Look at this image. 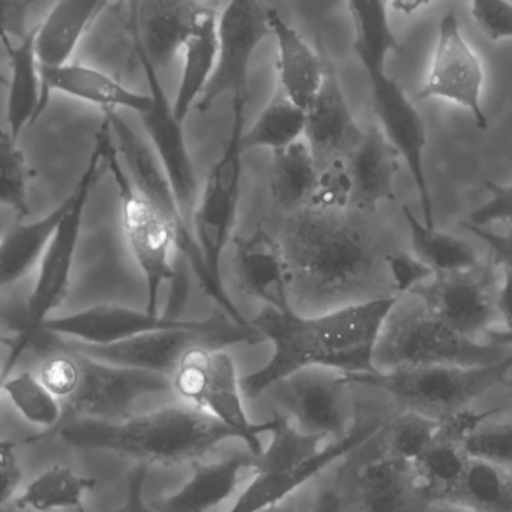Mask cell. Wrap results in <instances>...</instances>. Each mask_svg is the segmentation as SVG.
I'll use <instances>...</instances> for the list:
<instances>
[{"mask_svg": "<svg viewBox=\"0 0 512 512\" xmlns=\"http://www.w3.org/2000/svg\"><path fill=\"white\" fill-rule=\"evenodd\" d=\"M11 79H8L7 130L19 140L26 127L37 124L41 79L34 50V29L7 50Z\"/></svg>", "mask_w": 512, "mask_h": 512, "instance_id": "33", "label": "cell"}, {"mask_svg": "<svg viewBox=\"0 0 512 512\" xmlns=\"http://www.w3.org/2000/svg\"><path fill=\"white\" fill-rule=\"evenodd\" d=\"M268 25L277 44V86L296 106L307 110L322 86L328 64L272 7H268Z\"/></svg>", "mask_w": 512, "mask_h": 512, "instance_id": "27", "label": "cell"}, {"mask_svg": "<svg viewBox=\"0 0 512 512\" xmlns=\"http://www.w3.org/2000/svg\"><path fill=\"white\" fill-rule=\"evenodd\" d=\"M134 7L143 49L158 70L182 52L200 20L217 5L193 0H151L134 2Z\"/></svg>", "mask_w": 512, "mask_h": 512, "instance_id": "24", "label": "cell"}, {"mask_svg": "<svg viewBox=\"0 0 512 512\" xmlns=\"http://www.w3.org/2000/svg\"><path fill=\"white\" fill-rule=\"evenodd\" d=\"M265 394L299 433L340 440L356 425V403L349 376L310 367L275 382ZM263 394V395H265Z\"/></svg>", "mask_w": 512, "mask_h": 512, "instance_id": "13", "label": "cell"}, {"mask_svg": "<svg viewBox=\"0 0 512 512\" xmlns=\"http://www.w3.org/2000/svg\"><path fill=\"white\" fill-rule=\"evenodd\" d=\"M95 139L100 142L103 161L112 175L121 203L122 230L131 254L146 284V313L157 316L161 287L176 278L173 257L175 238L157 209L134 187L119 158L109 122L104 119Z\"/></svg>", "mask_w": 512, "mask_h": 512, "instance_id": "10", "label": "cell"}, {"mask_svg": "<svg viewBox=\"0 0 512 512\" xmlns=\"http://www.w3.org/2000/svg\"><path fill=\"white\" fill-rule=\"evenodd\" d=\"M467 457L512 469V422L502 410L482 422L464 442Z\"/></svg>", "mask_w": 512, "mask_h": 512, "instance_id": "42", "label": "cell"}, {"mask_svg": "<svg viewBox=\"0 0 512 512\" xmlns=\"http://www.w3.org/2000/svg\"><path fill=\"white\" fill-rule=\"evenodd\" d=\"M172 391L190 404L208 413L247 445L251 454L259 457L263 451L260 436L269 433L272 419L254 424L248 418L242 398L241 379L235 359L226 349L194 346L179 359L170 377Z\"/></svg>", "mask_w": 512, "mask_h": 512, "instance_id": "11", "label": "cell"}, {"mask_svg": "<svg viewBox=\"0 0 512 512\" xmlns=\"http://www.w3.org/2000/svg\"><path fill=\"white\" fill-rule=\"evenodd\" d=\"M73 353L79 362V383L74 394L62 403L71 419L121 421L133 415L140 398L172 391L170 379L160 374L116 367Z\"/></svg>", "mask_w": 512, "mask_h": 512, "instance_id": "18", "label": "cell"}, {"mask_svg": "<svg viewBox=\"0 0 512 512\" xmlns=\"http://www.w3.org/2000/svg\"><path fill=\"white\" fill-rule=\"evenodd\" d=\"M485 188L490 193V199L469 215V220L463 221L467 226L487 229L488 224L503 223L511 227L512 218V184L511 182L485 181Z\"/></svg>", "mask_w": 512, "mask_h": 512, "instance_id": "47", "label": "cell"}, {"mask_svg": "<svg viewBox=\"0 0 512 512\" xmlns=\"http://www.w3.org/2000/svg\"><path fill=\"white\" fill-rule=\"evenodd\" d=\"M104 119L109 122L119 158H121L131 182L137 191L157 209L158 214L163 217L167 226L172 230L176 251L182 254L185 262L190 265L191 271L196 275L205 295L229 316L230 322L242 326V328H251V323L242 316L241 311L227 293L224 284L217 283L206 269L199 245L194 239L193 230L182 215L175 194H173L169 181L161 170L151 146L146 145L145 140L125 122L118 112H104Z\"/></svg>", "mask_w": 512, "mask_h": 512, "instance_id": "8", "label": "cell"}, {"mask_svg": "<svg viewBox=\"0 0 512 512\" xmlns=\"http://www.w3.org/2000/svg\"><path fill=\"white\" fill-rule=\"evenodd\" d=\"M398 302V296H383L308 316L293 308H263L250 323L265 341H271L274 352L265 367L242 377V395L260 397L278 380L304 368L374 373L377 340Z\"/></svg>", "mask_w": 512, "mask_h": 512, "instance_id": "1", "label": "cell"}, {"mask_svg": "<svg viewBox=\"0 0 512 512\" xmlns=\"http://www.w3.org/2000/svg\"><path fill=\"white\" fill-rule=\"evenodd\" d=\"M22 482V469L14 445L0 442V509L14 496Z\"/></svg>", "mask_w": 512, "mask_h": 512, "instance_id": "49", "label": "cell"}, {"mask_svg": "<svg viewBox=\"0 0 512 512\" xmlns=\"http://www.w3.org/2000/svg\"><path fill=\"white\" fill-rule=\"evenodd\" d=\"M262 341L265 338L253 326L242 328L230 320L227 322L224 319H208L199 328L148 332L107 346H91L64 340L61 349L73 350L104 364L148 371L170 379L178 367L179 359L191 347L226 349L235 344H259Z\"/></svg>", "mask_w": 512, "mask_h": 512, "instance_id": "12", "label": "cell"}, {"mask_svg": "<svg viewBox=\"0 0 512 512\" xmlns=\"http://www.w3.org/2000/svg\"><path fill=\"white\" fill-rule=\"evenodd\" d=\"M304 136L317 169L347 157L361 140L362 130L329 64L319 92L305 110Z\"/></svg>", "mask_w": 512, "mask_h": 512, "instance_id": "21", "label": "cell"}, {"mask_svg": "<svg viewBox=\"0 0 512 512\" xmlns=\"http://www.w3.org/2000/svg\"><path fill=\"white\" fill-rule=\"evenodd\" d=\"M149 469H151L149 464H137L131 470L130 475H128L127 499L119 508L106 512H154L146 505L145 499H143V491H145V484L148 481ZM79 512L86 511L82 509Z\"/></svg>", "mask_w": 512, "mask_h": 512, "instance_id": "50", "label": "cell"}, {"mask_svg": "<svg viewBox=\"0 0 512 512\" xmlns=\"http://www.w3.org/2000/svg\"><path fill=\"white\" fill-rule=\"evenodd\" d=\"M385 263L389 269L395 292L398 298L412 292L421 284L427 283L434 277L433 271L427 263L422 262L415 253L407 251H394L385 256Z\"/></svg>", "mask_w": 512, "mask_h": 512, "instance_id": "46", "label": "cell"}, {"mask_svg": "<svg viewBox=\"0 0 512 512\" xmlns=\"http://www.w3.org/2000/svg\"><path fill=\"white\" fill-rule=\"evenodd\" d=\"M248 100H232V127L229 142L221 157L209 170L205 187L199 191L191 218V230L199 245L203 262L211 277L221 278V257L232 238L238 214L242 179L241 137L245 127V107Z\"/></svg>", "mask_w": 512, "mask_h": 512, "instance_id": "14", "label": "cell"}, {"mask_svg": "<svg viewBox=\"0 0 512 512\" xmlns=\"http://www.w3.org/2000/svg\"><path fill=\"white\" fill-rule=\"evenodd\" d=\"M511 272L490 260L452 274L434 275L410 292L443 325L479 343L511 344Z\"/></svg>", "mask_w": 512, "mask_h": 512, "instance_id": "5", "label": "cell"}, {"mask_svg": "<svg viewBox=\"0 0 512 512\" xmlns=\"http://www.w3.org/2000/svg\"><path fill=\"white\" fill-rule=\"evenodd\" d=\"M0 388L23 419L35 427L50 430L58 427L64 419V406L61 401L53 397L38 376L29 371L10 374L7 379L2 380Z\"/></svg>", "mask_w": 512, "mask_h": 512, "instance_id": "39", "label": "cell"}, {"mask_svg": "<svg viewBox=\"0 0 512 512\" xmlns=\"http://www.w3.org/2000/svg\"><path fill=\"white\" fill-rule=\"evenodd\" d=\"M271 37L268 5L256 0H233L218 16V53L214 73L196 109L209 112L223 95L250 100V65L260 44Z\"/></svg>", "mask_w": 512, "mask_h": 512, "instance_id": "16", "label": "cell"}, {"mask_svg": "<svg viewBox=\"0 0 512 512\" xmlns=\"http://www.w3.org/2000/svg\"><path fill=\"white\" fill-rule=\"evenodd\" d=\"M235 271L239 290L266 307L290 310V272L283 245L263 226L235 238Z\"/></svg>", "mask_w": 512, "mask_h": 512, "instance_id": "22", "label": "cell"}, {"mask_svg": "<svg viewBox=\"0 0 512 512\" xmlns=\"http://www.w3.org/2000/svg\"><path fill=\"white\" fill-rule=\"evenodd\" d=\"M34 5L31 0H0V44L5 52L28 35L26 23Z\"/></svg>", "mask_w": 512, "mask_h": 512, "instance_id": "48", "label": "cell"}, {"mask_svg": "<svg viewBox=\"0 0 512 512\" xmlns=\"http://www.w3.org/2000/svg\"><path fill=\"white\" fill-rule=\"evenodd\" d=\"M470 16L485 37L493 43L512 37V4L508 0H475L469 5Z\"/></svg>", "mask_w": 512, "mask_h": 512, "instance_id": "45", "label": "cell"}, {"mask_svg": "<svg viewBox=\"0 0 512 512\" xmlns=\"http://www.w3.org/2000/svg\"><path fill=\"white\" fill-rule=\"evenodd\" d=\"M304 130L305 110L290 101L277 86L271 100L257 116L250 130L242 133V152L253 149L281 151L301 140Z\"/></svg>", "mask_w": 512, "mask_h": 512, "instance_id": "38", "label": "cell"}, {"mask_svg": "<svg viewBox=\"0 0 512 512\" xmlns=\"http://www.w3.org/2000/svg\"><path fill=\"white\" fill-rule=\"evenodd\" d=\"M385 422L386 419L373 418L356 424L346 437L326 443L307 460L278 469L259 470L242 488L229 512H266L277 508L308 481L382 433Z\"/></svg>", "mask_w": 512, "mask_h": 512, "instance_id": "19", "label": "cell"}, {"mask_svg": "<svg viewBox=\"0 0 512 512\" xmlns=\"http://www.w3.org/2000/svg\"><path fill=\"white\" fill-rule=\"evenodd\" d=\"M28 161L19 146V140L10 131L0 128V206L11 209L20 217L29 212Z\"/></svg>", "mask_w": 512, "mask_h": 512, "instance_id": "41", "label": "cell"}, {"mask_svg": "<svg viewBox=\"0 0 512 512\" xmlns=\"http://www.w3.org/2000/svg\"><path fill=\"white\" fill-rule=\"evenodd\" d=\"M59 436L73 448L112 451L149 466L199 463L220 443L238 439L229 427L187 403L167 404L121 421L70 419Z\"/></svg>", "mask_w": 512, "mask_h": 512, "instance_id": "4", "label": "cell"}, {"mask_svg": "<svg viewBox=\"0 0 512 512\" xmlns=\"http://www.w3.org/2000/svg\"><path fill=\"white\" fill-rule=\"evenodd\" d=\"M40 79L41 100L38 119L46 112L55 92L100 107L103 112H118L122 109L142 115L151 101L149 95L127 88L109 74L74 62L49 71Z\"/></svg>", "mask_w": 512, "mask_h": 512, "instance_id": "25", "label": "cell"}, {"mask_svg": "<svg viewBox=\"0 0 512 512\" xmlns=\"http://www.w3.org/2000/svg\"><path fill=\"white\" fill-rule=\"evenodd\" d=\"M0 85L8 86V77L4 76L2 73H0Z\"/></svg>", "mask_w": 512, "mask_h": 512, "instance_id": "52", "label": "cell"}, {"mask_svg": "<svg viewBox=\"0 0 512 512\" xmlns=\"http://www.w3.org/2000/svg\"><path fill=\"white\" fill-rule=\"evenodd\" d=\"M266 512H292V509L272 508V509H269V511H266Z\"/></svg>", "mask_w": 512, "mask_h": 512, "instance_id": "53", "label": "cell"}, {"mask_svg": "<svg viewBox=\"0 0 512 512\" xmlns=\"http://www.w3.org/2000/svg\"><path fill=\"white\" fill-rule=\"evenodd\" d=\"M485 73L481 58L461 31L458 17L448 11L437 26V40L419 101L443 100L469 113L479 130L488 128L482 106Z\"/></svg>", "mask_w": 512, "mask_h": 512, "instance_id": "17", "label": "cell"}, {"mask_svg": "<svg viewBox=\"0 0 512 512\" xmlns=\"http://www.w3.org/2000/svg\"><path fill=\"white\" fill-rule=\"evenodd\" d=\"M67 206L68 197L40 220L20 223L8 230L0 241V289L13 286L40 263Z\"/></svg>", "mask_w": 512, "mask_h": 512, "instance_id": "31", "label": "cell"}, {"mask_svg": "<svg viewBox=\"0 0 512 512\" xmlns=\"http://www.w3.org/2000/svg\"><path fill=\"white\" fill-rule=\"evenodd\" d=\"M218 16V8L206 14L182 47L184 64L175 101L172 103L173 113L182 124L191 109L196 107L214 73L218 53Z\"/></svg>", "mask_w": 512, "mask_h": 512, "instance_id": "30", "label": "cell"}, {"mask_svg": "<svg viewBox=\"0 0 512 512\" xmlns=\"http://www.w3.org/2000/svg\"><path fill=\"white\" fill-rule=\"evenodd\" d=\"M283 245L290 272V304L296 313L328 307L361 289L373 269L368 241L338 214L302 209L290 221Z\"/></svg>", "mask_w": 512, "mask_h": 512, "instance_id": "3", "label": "cell"}, {"mask_svg": "<svg viewBox=\"0 0 512 512\" xmlns=\"http://www.w3.org/2000/svg\"><path fill=\"white\" fill-rule=\"evenodd\" d=\"M355 31L353 50L370 80L377 127L409 170L421 203L422 223H434L433 197L425 173L427 127L400 83L386 73V59L401 50L389 23V4L380 0L347 2Z\"/></svg>", "mask_w": 512, "mask_h": 512, "instance_id": "2", "label": "cell"}, {"mask_svg": "<svg viewBox=\"0 0 512 512\" xmlns=\"http://www.w3.org/2000/svg\"><path fill=\"white\" fill-rule=\"evenodd\" d=\"M344 158L352 178L355 208L374 212L382 203L395 202V178L401 158L376 122L362 130L358 145Z\"/></svg>", "mask_w": 512, "mask_h": 512, "instance_id": "26", "label": "cell"}, {"mask_svg": "<svg viewBox=\"0 0 512 512\" xmlns=\"http://www.w3.org/2000/svg\"><path fill=\"white\" fill-rule=\"evenodd\" d=\"M127 25L134 52L148 82L149 100H151L148 109L139 115L140 121L151 143L152 152L175 194L182 215L191 227V218L199 197V182H197L196 167L188 149L184 124L176 119L172 103L158 76V70L143 49L139 28H137L134 2L128 4Z\"/></svg>", "mask_w": 512, "mask_h": 512, "instance_id": "15", "label": "cell"}, {"mask_svg": "<svg viewBox=\"0 0 512 512\" xmlns=\"http://www.w3.org/2000/svg\"><path fill=\"white\" fill-rule=\"evenodd\" d=\"M464 445L436 433L424 454L410 466L416 487L430 505H442L466 470Z\"/></svg>", "mask_w": 512, "mask_h": 512, "instance_id": "35", "label": "cell"}, {"mask_svg": "<svg viewBox=\"0 0 512 512\" xmlns=\"http://www.w3.org/2000/svg\"><path fill=\"white\" fill-rule=\"evenodd\" d=\"M512 358L478 367L433 365L365 374H347L353 386L382 389L404 412L436 422L469 409L497 386L511 385Z\"/></svg>", "mask_w": 512, "mask_h": 512, "instance_id": "6", "label": "cell"}, {"mask_svg": "<svg viewBox=\"0 0 512 512\" xmlns=\"http://www.w3.org/2000/svg\"><path fill=\"white\" fill-rule=\"evenodd\" d=\"M257 472V457L250 451L212 463L193 464L187 484L152 503L154 512H209L238 493Z\"/></svg>", "mask_w": 512, "mask_h": 512, "instance_id": "23", "label": "cell"}, {"mask_svg": "<svg viewBox=\"0 0 512 512\" xmlns=\"http://www.w3.org/2000/svg\"><path fill=\"white\" fill-rule=\"evenodd\" d=\"M79 377L80 368L76 355L65 349L50 356L41 365L40 373H38V379L46 386L47 391L64 403L76 391Z\"/></svg>", "mask_w": 512, "mask_h": 512, "instance_id": "44", "label": "cell"}, {"mask_svg": "<svg viewBox=\"0 0 512 512\" xmlns=\"http://www.w3.org/2000/svg\"><path fill=\"white\" fill-rule=\"evenodd\" d=\"M205 320L170 319L118 304H98L77 313L49 317L40 331L91 346H107L166 329L199 328Z\"/></svg>", "mask_w": 512, "mask_h": 512, "instance_id": "20", "label": "cell"}, {"mask_svg": "<svg viewBox=\"0 0 512 512\" xmlns=\"http://www.w3.org/2000/svg\"><path fill=\"white\" fill-rule=\"evenodd\" d=\"M454 511H457V512H466V511H460V509H454Z\"/></svg>", "mask_w": 512, "mask_h": 512, "instance_id": "54", "label": "cell"}, {"mask_svg": "<svg viewBox=\"0 0 512 512\" xmlns=\"http://www.w3.org/2000/svg\"><path fill=\"white\" fill-rule=\"evenodd\" d=\"M109 2H58L41 25L34 28V50L40 77L70 64L82 38L98 17L109 8Z\"/></svg>", "mask_w": 512, "mask_h": 512, "instance_id": "29", "label": "cell"}, {"mask_svg": "<svg viewBox=\"0 0 512 512\" xmlns=\"http://www.w3.org/2000/svg\"><path fill=\"white\" fill-rule=\"evenodd\" d=\"M97 479L80 475L71 467H49L26 485L25 491L16 499L20 509H32L37 512L65 511V509H83V497L94 490Z\"/></svg>", "mask_w": 512, "mask_h": 512, "instance_id": "37", "label": "cell"}, {"mask_svg": "<svg viewBox=\"0 0 512 512\" xmlns=\"http://www.w3.org/2000/svg\"><path fill=\"white\" fill-rule=\"evenodd\" d=\"M316 161L307 143L298 140L289 148L272 152L269 164V193L278 208L284 211H302L310 205L316 187Z\"/></svg>", "mask_w": 512, "mask_h": 512, "instance_id": "34", "label": "cell"}, {"mask_svg": "<svg viewBox=\"0 0 512 512\" xmlns=\"http://www.w3.org/2000/svg\"><path fill=\"white\" fill-rule=\"evenodd\" d=\"M439 430V422L400 410L383 425L382 454L412 466L430 446Z\"/></svg>", "mask_w": 512, "mask_h": 512, "instance_id": "40", "label": "cell"}, {"mask_svg": "<svg viewBox=\"0 0 512 512\" xmlns=\"http://www.w3.org/2000/svg\"><path fill=\"white\" fill-rule=\"evenodd\" d=\"M104 169L106 167H104L103 151H101L100 142L95 139L94 151L89 157L85 172L68 196L67 211L56 226L46 251L38 263L40 269H38L37 281L26 305L29 331L14 343L5 364L7 370H13L16 367L26 347L34 338L35 332L40 331L50 314L61 307L62 302L67 298L74 260H76L77 248L82 236L85 211L88 208L92 190L103 175Z\"/></svg>", "mask_w": 512, "mask_h": 512, "instance_id": "9", "label": "cell"}, {"mask_svg": "<svg viewBox=\"0 0 512 512\" xmlns=\"http://www.w3.org/2000/svg\"><path fill=\"white\" fill-rule=\"evenodd\" d=\"M512 358L511 344L479 343L443 325L422 305L404 313L392 311L373 355L376 371L457 365L478 367Z\"/></svg>", "mask_w": 512, "mask_h": 512, "instance_id": "7", "label": "cell"}, {"mask_svg": "<svg viewBox=\"0 0 512 512\" xmlns=\"http://www.w3.org/2000/svg\"><path fill=\"white\" fill-rule=\"evenodd\" d=\"M401 212L409 226L416 256L427 263L434 275L469 271L481 265L475 248L463 239L442 232L436 227L425 226L409 206H403Z\"/></svg>", "mask_w": 512, "mask_h": 512, "instance_id": "36", "label": "cell"}, {"mask_svg": "<svg viewBox=\"0 0 512 512\" xmlns=\"http://www.w3.org/2000/svg\"><path fill=\"white\" fill-rule=\"evenodd\" d=\"M461 226L466 227L469 232L481 238L488 245V248H490L488 260L500 272H511V235H509V232L508 235L502 236L490 232L488 229H479V227L467 226L464 223H461Z\"/></svg>", "mask_w": 512, "mask_h": 512, "instance_id": "51", "label": "cell"}, {"mask_svg": "<svg viewBox=\"0 0 512 512\" xmlns=\"http://www.w3.org/2000/svg\"><path fill=\"white\" fill-rule=\"evenodd\" d=\"M353 185L346 158H337L320 167L316 187L307 209L322 214H338L352 205Z\"/></svg>", "mask_w": 512, "mask_h": 512, "instance_id": "43", "label": "cell"}, {"mask_svg": "<svg viewBox=\"0 0 512 512\" xmlns=\"http://www.w3.org/2000/svg\"><path fill=\"white\" fill-rule=\"evenodd\" d=\"M442 505L466 512H512V469L469 458Z\"/></svg>", "mask_w": 512, "mask_h": 512, "instance_id": "32", "label": "cell"}, {"mask_svg": "<svg viewBox=\"0 0 512 512\" xmlns=\"http://www.w3.org/2000/svg\"><path fill=\"white\" fill-rule=\"evenodd\" d=\"M355 512H425L424 499L409 464L379 455L358 470L353 490Z\"/></svg>", "mask_w": 512, "mask_h": 512, "instance_id": "28", "label": "cell"}]
</instances>
